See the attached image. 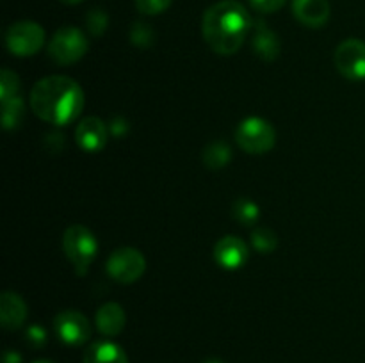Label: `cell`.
<instances>
[{"label": "cell", "mask_w": 365, "mask_h": 363, "mask_svg": "<svg viewBox=\"0 0 365 363\" xmlns=\"http://www.w3.org/2000/svg\"><path fill=\"white\" fill-rule=\"evenodd\" d=\"M27 319V305L14 292H4L0 298V320L6 330H18Z\"/></svg>", "instance_id": "14"}, {"label": "cell", "mask_w": 365, "mask_h": 363, "mask_svg": "<svg viewBox=\"0 0 365 363\" xmlns=\"http://www.w3.org/2000/svg\"><path fill=\"white\" fill-rule=\"evenodd\" d=\"M252 242H253V246H255L257 251L267 255V253H271L277 249L278 237L273 230H269V228L259 226L257 230H253Z\"/></svg>", "instance_id": "20"}, {"label": "cell", "mask_w": 365, "mask_h": 363, "mask_svg": "<svg viewBox=\"0 0 365 363\" xmlns=\"http://www.w3.org/2000/svg\"><path fill=\"white\" fill-rule=\"evenodd\" d=\"M6 43L7 48L13 56L18 57H29L34 56L36 52H39V48L45 43V31H43L41 25H38L36 21H16L9 27L6 34Z\"/></svg>", "instance_id": "6"}, {"label": "cell", "mask_w": 365, "mask_h": 363, "mask_svg": "<svg viewBox=\"0 0 365 363\" xmlns=\"http://www.w3.org/2000/svg\"><path fill=\"white\" fill-rule=\"evenodd\" d=\"M88 46L89 43L81 28L63 27L53 34L48 45V53L56 63L71 64L84 57Z\"/></svg>", "instance_id": "5"}, {"label": "cell", "mask_w": 365, "mask_h": 363, "mask_svg": "<svg viewBox=\"0 0 365 363\" xmlns=\"http://www.w3.org/2000/svg\"><path fill=\"white\" fill-rule=\"evenodd\" d=\"M146 269V260L138 249L120 248L107 260V273L120 283H134L143 276Z\"/></svg>", "instance_id": "7"}, {"label": "cell", "mask_w": 365, "mask_h": 363, "mask_svg": "<svg viewBox=\"0 0 365 363\" xmlns=\"http://www.w3.org/2000/svg\"><path fill=\"white\" fill-rule=\"evenodd\" d=\"M20 96V78L11 70H2L0 73V98L2 102Z\"/></svg>", "instance_id": "21"}, {"label": "cell", "mask_w": 365, "mask_h": 363, "mask_svg": "<svg viewBox=\"0 0 365 363\" xmlns=\"http://www.w3.org/2000/svg\"><path fill=\"white\" fill-rule=\"evenodd\" d=\"M234 217L242 224H255L260 217V209L257 203L250 201V199H237L234 203Z\"/></svg>", "instance_id": "19"}, {"label": "cell", "mask_w": 365, "mask_h": 363, "mask_svg": "<svg viewBox=\"0 0 365 363\" xmlns=\"http://www.w3.org/2000/svg\"><path fill=\"white\" fill-rule=\"evenodd\" d=\"M63 4H68V6H75V4L82 2V0H61Z\"/></svg>", "instance_id": "29"}, {"label": "cell", "mask_w": 365, "mask_h": 363, "mask_svg": "<svg viewBox=\"0 0 365 363\" xmlns=\"http://www.w3.org/2000/svg\"><path fill=\"white\" fill-rule=\"evenodd\" d=\"M232 159V149L227 142L216 141L212 144H209L203 152V164H205L209 169H221V167L227 166Z\"/></svg>", "instance_id": "17"}, {"label": "cell", "mask_w": 365, "mask_h": 363, "mask_svg": "<svg viewBox=\"0 0 365 363\" xmlns=\"http://www.w3.org/2000/svg\"><path fill=\"white\" fill-rule=\"evenodd\" d=\"M75 139L84 152H100L107 144L109 130L102 120L91 116L81 121L75 132Z\"/></svg>", "instance_id": "11"}, {"label": "cell", "mask_w": 365, "mask_h": 363, "mask_svg": "<svg viewBox=\"0 0 365 363\" xmlns=\"http://www.w3.org/2000/svg\"><path fill=\"white\" fill-rule=\"evenodd\" d=\"M250 4L259 13H274V11H278L284 6L285 0H250Z\"/></svg>", "instance_id": "26"}, {"label": "cell", "mask_w": 365, "mask_h": 363, "mask_svg": "<svg viewBox=\"0 0 365 363\" xmlns=\"http://www.w3.org/2000/svg\"><path fill=\"white\" fill-rule=\"evenodd\" d=\"M2 363H21V356L16 351H6Z\"/></svg>", "instance_id": "28"}, {"label": "cell", "mask_w": 365, "mask_h": 363, "mask_svg": "<svg viewBox=\"0 0 365 363\" xmlns=\"http://www.w3.org/2000/svg\"><path fill=\"white\" fill-rule=\"evenodd\" d=\"M252 46L257 56L264 60H274L280 53V39H278L277 32L271 31L264 20L253 23Z\"/></svg>", "instance_id": "13"}, {"label": "cell", "mask_w": 365, "mask_h": 363, "mask_svg": "<svg viewBox=\"0 0 365 363\" xmlns=\"http://www.w3.org/2000/svg\"><path fill=\"white\" fill-rule=\"evenodd\" d=\"M2 121L6 130H16L25 116V105L21 96L2 102Z\"/></svg>", "instance_id": "18"}, {"label": "cell", "mask_w": 365, "mask_h": 363, "mask_svg": "<svg viewBox=\"0 0 365 363\" xmlns=\"http://www.w3.org/2000/svg\"><path fill=\"white\" fill-rule=\"evenodd\" d=\"M84 363H128V358L120 345L103 340L86 349Z\"/></svg>", "instance_id": "16"}, {"label": "cell", "mask_w": 365, "mask_h": 363, "mask_svg": "<svg viewBox=\"0 0 365 363\" xmlns=\"http://www.w3.org/2000/svg\"><path fill=\"white\" fill-rule=\"evenodd\" d=\"M63 248L78 276H84L88 273L98 251L95 235L82 224H73L64 231Z\"/></svg>", "instance_id": "3"}, {"label": "cell", "mask_w": 365, "mask_h": 363, "mask_svg": "<svg viewBox=\"0 0 365 363\" xmlns=\"http://www.w3.org/2000/svg\"><path fill=\"white\" fill-rule=\"evenodd\" d=\"M107 23H109V18H107V14L102 9H91L88 16H86V27H88V31L95 38H98V36L106 32Z\"/></svg>", "instance_id": "22"}, {"label": "cell", "mask_w": 365, "mask_h": 363, "mask_svg": "<svg viewBox=\"0 0 365 363\" xmlns=\"http://www.w3.org/2000/svg\"><path fill=\"white\" fill-rule=\"evenodd\" d=\"M31 107L38 117L52 125H68L84 109V91L64 75H52L36 82L31 93Z\"/></svg>", "instance_id": "1"}, {"label": "cell", "mask_w": 365, "mask_h": 363, "mask_svg": "<svg viewBox=\"0 0 365 363\" xmlns=\"http://www.w3.org/2000/svg\"><path fill=\"white\" fill-rule=\"evenodd\" d=\"M205 363H223V362H220V359H216V358H214V359H207Z\"/></svg>", "instance_id": "30"}, {"label": "cell", "mask_w": 365, "mask_h": 363, "mask_svg": "<svg viewBox=\"0 0 365 363\" xmlns=\"http://www.w3.org/2000/svg\"><path fill=\"white\" fill-rule=\"evenodd\" d=\"M110 128H113V132L116 135H123L125 132L128 130V125L125 123V121H123V123H121L120 117H116V120H113V127H110Z\"/></svg>", "instance_id": "27"}, {"label": "cell", "mask_w": 365, "mask_h": 363, "mask_svg": "<svg viewBox=\"0 0 365 363\" xmlns=\"http://www.w3.org/2000/svg\"><path fill=\"white\" fill-rule=\"evenodd\" d=\"M292 13L296 20L307 27H321L330 18L328 0H292Z\"/></svg>", "instance_id": "12"}, {"label": "cell", "mask_w": 365, "mask_h": 363, "mask_svg": "<svg viewBox=\"0 0 365 363\" xmlns=\"http://www.w3.org/2000/svg\"><path fill=\"white\" fill-rule=\"evenodd\" d=\"M214 258L223 269H239L248 260V246L242 238L235 237V235H227L214 246Z\"/></svg>", "instance_id": "10"}, {"label": "cell", "mask_w": 365, "mask_h": 363, "mask_svg": "<svg viewBox=\"0 0 365 363\" xmlns=\"http://www.w3.org/2000/svg\"><path fill=\"white\" fill-rule=\"evenodd\" d=\"M25 338L32 347H43L46 344V331L41 326H31L25 333Z\"/></svg>", "instance_id": "25"}, {"label": "cell", "mask_w": 365, "mask_h": 363, "mask_svg": "<svg viewBox=\"0 0 365 363\" xmlns=\"http://www.w3.org/2000/svg\"><path fill=\"white\" fill-rule=\"evenodd\" d=\"M34 363H53V362H50V359H38V362Z\"/></svg>", "instance_id": "31"}, {"label": "cell", "mask_w": 365, "mask_h": 363, "mask_svg": "<svg viewBox=\"0 0 365 363\" xmlns=\"http://www.w3.org/2000/svg\"><path fill=\"white\" fill-rule=\"evenodd\" d=\"M171 2L173 0H135V7L139 13L153 16V14L164 13L171 6Z\"/></svg>", "instance_id": "24"}, {"label": "cell", "mask_w": 365, "mask_h": 363, "mask_svg": "<svg viewBox=\"0 0 365 363\" xmlns=\"http://www.w3.org/2000/svg\"><path fill=\"white\" fill-rule=\"evenodd\" d=\"M335 66L349 80L365 78V43L355 38L342 41L335 50Z\"/></svg>", "instance_id": "8"}, {"label": "cell", "mask_w": 365, "mask_h": 363, "mask_svg": "<svg viewBox=\"0 0 365 363\" xmlns=\"http://www.w3.org/2000/svg\"><path fill=\"white\" fill-rule=\"evenodd\" d=\"M96 327L106 337H116L125 327V312L118 302H107L96 312Z\"/></svg>", "instance_id": "15"}, {"label": "cell", "mask_w": 365, "mask_h": 363, "mask_svg": "<svg viewBox=\"0 0 365 363\" xmlns=\"http://www.w3.org/2000/svg\"><path fill=\"white\" fill-rule=\"evenodd\" d=\"M235 139L245 152L252 153V155H260L273 148L277 142V132H274L273 125L267 123L266 120L253 116L246 117L245 121L239 123Z\"/></svg>", "instance_id": "4"}, {"label": "cell", "mask_w": 365, "mask_h": 363, "mask_svg": "<svg viewBox=\"0 0 365 363\" xmlns=\"http://www.w3.org/2000/svg\"><path fill=\"white\" fill-rule=\"evenodd\" d=\"M252 18L237 0H221L207 9L203 16V38L220 56H232L245 43Z\"/></svg>", "instance_id": "2"}, {"label": "cell", "mask_w": 365, "mask_h": 363, "mask_svg": "<svg viewBox=\"0 0 365 363\" xmlns=\"http://www.w3.org/2000/svg\"><path fill=\"white\" fill-rule=\"evenodd\" d=\"M56 333L68 345H82L91 337V324L88 317L77 310H63L53 319Z\"/></svg>", "instance_id": "9"}, {"label": "cell", "mask_w": 365, "mask_h": 363, "mask_svg": "<svg viewBox=\"0 0 365 363\" xmlns=\"http://www.w3.org/2000/svg\"><path fill=\"white\" fill-rule=\"evenodd\" d=\"M153 38H155V34H153V28L150 27L148 23H143V21H135L134 27H132V31H130V39H132V43H134V45L146 48V46L152 45Z\"/></svg>", "instance_id": "23"}]
</instances>
